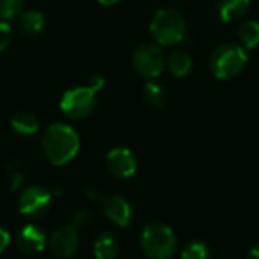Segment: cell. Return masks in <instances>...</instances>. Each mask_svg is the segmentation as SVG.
I'll use <instances>...</instances> for the list:
<instances>
[{"label": "cell", "mask_w": 259, "mask_h": 259, "mask_svg": "<svg viewBox=\"0 0 259 259\" xmlns=\"http://www.w3.org/2000/svg\"><path fill=\"white\" fill-rule=\"evenodd\" d=\"M118 250H120L118 240L109 232L100 234L94 243L96 259H117Z\"/></svg>", "instance_id": "5bb4252c"}, {"label": "cell", "mask_w": 259, "mask_h": 259, "mask_svg": "<svg viewBox=\"0 0 259 259\" xmlns=\"http://www.w3.org/2000/svg\"><path fill=\"white\" fill-rule=\"evenodd\" d=\"M97 2L102 3V5H105V6H111V5H115V3H118L121 0H97Z\"/></svg>", "instance_id": "4316f807"}, {"label": "cell", "mask_w": 259, "mask_h": 259, "mask_svg": "<svg viewBox=\"0 0 259 259\" xmlns=\"http://www.w3.org/2000/svg\"><path fill=\"white\" fill-rule=\"evenodd\" d=\"M90 222V215L87 211H76L71 217V225L76 228V229H80V228H85Z\"/></svg>", "instance_id": "603a6c76"}, {"label": "cell", "mask_w": 259, "mask_h": 259, "mask_svg": "<svg viewBox=\"0 0 259 259\" xmlns=\"http://www.w3.org/2000/svg\"><path fill=\"white\" fill-rule=\"evenodd\" d=\"M141 247L150 258L168 259L176 250V237L167 225L152 223L141 234Z\"/></svg>", "instance_id": "277c9868"}, {"label": "cell", "mask_w": 259, "mask_h": 259, "mask_svg": "<svg viewBox=\"0 0 259 259\" xmlns=\"http://www.w3.org/2000/svg\"><path fill=\"white\" fill-rule=\"evenodd\" d=\"M103 85H105V79H103V76H100V74H94V76H91V77H90V80H88V85H87V87H90L94 93H97V91H100V90L103 88Z\"/></svg>", "instance_id": "cb8c5ba5"}, {"label": "cell", "mask_w": 259, "mask_h": 259, "mask_svg": "<svg viewBox=\"0 0 259 259\" xmlns=\"http://www.w3.org/2000/svg\"><path fill=\"white\" fill-rule=\"evenodd\" d=\"M211 71L220 80L237 77L247 65L246 49L235 42L220 44L211 55Z\"/></svg>", "instance_id": "3957f363"}, {"label": "cell", "mask_w": 259, "mask_h": 259, "mask_svg": "<svg viewBox=\"0 0 259 259\" xmlns=\"http://www.w3.org/2000/svg\"><path fill=\"white\" fill-rule=\"evenodd\" d=\"M44 26H46V18L39 11H26L20 17V27L29 36H35L41 33Z\"/></svg>", "instance_id": "2e32d148"}, {"label": "cell", "mask_w": 259, "mask_h": 259, "mask_svg": "<svg viewBox=\"0 0 259 259\" xmlns=\"http://www.w3.org/2000/svg\"><path fill=\"white\" fill-rule=\"evenodd\" d=\"M52 191L42 187H29L23 190L18 199V211L29 219H39L47 214L52 203Z\"/></svg>", "instance_id": "52a82bcc"}, {"label": "cell", "mask_w": 259, "mask_h": 259, "mask_svg": "<svg viewBox=\"0 0 259 259\" xmlns=\"http://www.w3.org/2000/svg\"><path fill=\"white\" fill-rule=\"evenodd\" d=\"M12 39V29L8 23L0 21V52L5 50Z\"/></svg>", "instance_id": "44dd1931"}, {"label": "cell", "mask_w": 259, "mask_h": 259, "mask_svg": "<svg viewBox=\"0 0 259 259\" xmlns=\"http://www.w3.org/2000/svg\"><path fill=\"white\" fill-rule=\"evenodd\" d=\"M182 259H209V250L205 243L193 241L184 249Z\"/></svg>", "instance_id": "d6986e66"}, {"label": "cell", "mask_w": 259, "mask_h": 259, "mask_svg": "<svg viewBox=\"0 0 259 259\" xmlns=\"http://www.w3.org/2000/svg\"><path fill=\"white\" fill-rule=\"evenodd\" d=\"M8 178H9V187H11V190H18L20 185L24 182V175L18 168H15V167H11L9 168Z\"/></svg>", "instance_id": "7402d4cb"}, {"label": "cell", "mask_w": 259, "mask_h": 259, "mask_svg": "<svg viewBox=\"0 0 259 259\" xmlns=\"http://www.w3.org/2000/svg\"><path fill=\"white\" fill-rule=\"evenodd\" d=\"M132 62H134V68L137 70L140 76L149 80H153L162 73L167 64V59L159 44L146 42L137 47V50L134 52Z\"/></svg>", "instance_id": "5b68a950"}, {"label": "cell", "mask_w": 259, "mask_h": 259, "mask_svg": "<svg viewBox=\"0 0 259 259\" xmlns=\"http://www.w3.org/2000/svg\"><path fill=\"white\" fill-rule=\"evenodd\" d=\"M17 246L23 253L36 255V253L42 252L46 247V235L38 226L27 225L18 232Z\"/></svg>", "instance_id": "30bf717a"}, {"label": "cell", "mask_w": 259, "mask_h": 259, "mask_svg": "<svg viewBox=\"0 0 259 259\" xmlns=\"http://www.w3.org/2000/svg\"><path fill=\"white\" fill-rule=\"evenodd\" d=\"M80 141L76 131L64 123L50 124L42 135V149L53 165H65L79 152Z\"/></svg>", "instance_id": "6da1fadb"}, {"label": "cell", "mask_w": 259, "mask_h": 259, "mask_svg": "<svg viewBox=\"0 0 259 259\" xmlns=\"http://www.w3.org/2000/svg\"><path fill=\"white\" fill-rule=\"evenodd\" d=\"M9 240H11V237H9V232L0 226V255H2V253L5 252V249L8 247V244H9Z\"/></svg>", "instance_id": "d4e9b609"}, {"label": "cell", "mask_w": 259, "mask_h": 259, "mask_svg": "<svg viewBox=\"0 0 259 259\" xmlns=\"http://www.w3.org/2000/svg\"><path fill=\"white\" fill-rule=\"evenodd\" d=\"M167 67L175 77H185L193 68V58L185 49H175L168 55Z\"/></svg>", "instance_id": "4fadbf2b"}, {"label": "cell", "mask_w": 259, "mask_h": 259, "mask_svg": "<svg viewBox=\"0 0 259 259\" xmlns=\"http://www.w3.org/2000/svg\"><path fill=\"white\" fill-rule=\"evenodd\" d=\"M106 167L109 173L118 179H127L137 171V159L126 147H115L106 156Z\"/></svg>", "instance_id": "9c48e42d"}, {"label": "cell", "mask_w": 259, "mask_h": 259, "mask_svg": "<svg viewBox=\"0 0 259 259\" xmlns=\"http://www.w3.org/2000/svg\"><path fill=\"white\" fill-rule=\"evenodd\" d=\"M143 96H144V100H146L150 106L158 108V109H159V108H164L165 103H167V99H168L165 88H164L161 83L155 82V80H149V82L144 85Z\"/></svg>", "instance_id": "e0dca14e"}, {"label": "cell", "mask_w": 259, "mask_h": 259, "mask_svg": "<svg viewBox=\"0 0 259 259\" xmlns=\"http://www.w3.org/2000/svg\"><path fill=\"white\" fill-rule=\"evenodd\" d=\"M96 108V93L90 87H76L64 93L61 99L62 112L73 120L88 117Z\"/></svg>", "instance_id": "8992f818"}, {"label": "cell", "mask_w": 259, "mask_h": 259, "mask_svg": "<svg viewBox=\"0 0 259 259\" xmlns=\"http://www.w3.org/2000/svg\"><path fill=\"white\" fill-rule=\"evenodd\" d=\"M150 32L156 44L168 47L184 41L187 33V24L182 14L176 9H159L155 12L150 21Z\"/></svg>", "instance_id": "7a4b0ae2"}, {"label": "cell", "mask_w": 259, "mask_h": 259, "mask_svg": "<svg viewBox=\"0 0 259 259\" xmlns=\"http://www.w3.org/2000/svg\"><path fill=\"white\" fill-rule=\"evenodd\" d=\"M50 250L55 256L71 258L79 249V234L73 225H64L55 229L49 241Z\"/></svg>", "instance_id": "ba28073f"}, {"label": "cell", "mask_w": 259, "mask_h": 259, "mask_svg": "<svg viewBox=\"0 0 259 259\" xmlns=\"http://www.w3.org/2000/svg\"><path fill=\"white\" fill-rule=\"evenodd\" d=\"M247 259H259V246H255V247L249 252Z\"/></svg>", "instance_id": "484cf974"}, {"label": "cell", "mask_w": 259, "mask_h": 259, "mask_svg": "<svg viewBox=\"0 0 259 259\" xmlns=\"http://www.w3.org/2000/svg\"><path fill=\"white\" fill-rule=\"evenodd\" d=\"M249 6L250 0H219L217 12L225 23H234L246 15Z\"/></svg>", "instance_id": "7c38bea8"}, {"label": "cell", "mask_w": 259, "mask_h": 259, "mask_svg": "<svg viewBox=\"0 0 259 259\" xmlns=\"http://www.w3.org/2000/svg\"><path fill=\"white\" fill-rule=\"evenodd\" d=\"M11 126L18 135H24V137H30V135L36 134L38 129H39L38 118L30 112H18V114H15L12 117V120H11Z\"/></svg>", "instance_id": "9a60e30c"}, {"label": "cell", "mask_w": 259, "mask_h": 259, "mask_svg": "<svg viewBox=\"0 0 259 259\" xmlns=\"http://www.w3.org/2000/svg\"><path fill=\"white\" fill-rule=\"evenodd\" d=\"M23 9V0H0V18H15Z\"/></svg>", "instance_id": "ffe728a7"}, {"label": "cell", "mask_w": 259, "mask_h": 259, "mask_svg": "<svg viewBox=\"0 0 259 259\" xmlns=\"http://www.w3.org/2000/svg\"><path fill=\"white\" fill-rule=\"evenodd\" d=\"M238 36L244 49H255L259 44V21L247 20L238 29Z\"/></svg>", "instance_id": "ac0fdd59"}, {"label": "cell", "mask_w": 259, "mask_h": 259, "mask_svg": "<svg viewBox=\"0 0 259 259\" xmlns=\"http://www.w3.org/2000/svg\"><path fill=\"white\" fill-rule=\"evenodd\" d=\"M103 209H105L106 217L121 228L127 226L131 219H132L131 205L120 196H112V197L105 199L103 200Z\"/></svg>", "instance_id": "8fae6325"}]
</instances>
